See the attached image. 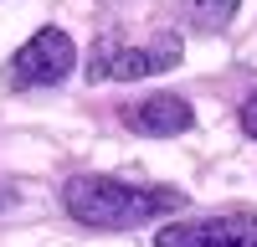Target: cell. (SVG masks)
I'll list each match as a JSON object with an SVG mask.
<instances>
[{
	"instance_id": "cell-2",
	"label": "cell",
	"mask_w": 257,
	"mask_h": 247,
	"mask_svg": "<svg viewBox=\"0 0 257 247\" xmlns=\"http://www.w3.org/2000/svg\"><path fill=\"white\" fill-rule=\"evenodd\" d=\"M72 62H77L72 36L62 26H41L26 47L6 62V88H57V82H67Z\"/></svg>"
},
{
	"instance_id": "cell-4",
	"label": "cell",
	"mask_w": 257,
	"mask_h": 247,
	"mask_svg": "<svg viewBox=\"0 0 257 247\" xmlns=\"http://www.w3.org/2000/svg\"><path fill=\"white\" fill-rule=\"evenodd\" d=\"M155 247H257V211H216L180 226H160Z\"/></svg>"
},
{
	"instance_id": "cell-6",
	"label": "cell",
	"mask_w": 257,
	"mask_h": 247,
	"mask_svg": "<svg viewBox=\"0 0 257 247\" xmlns=\"http://www.w3.org/2000/svg\"><path fill=\"white\" fill-rule=\"evenodd\" d=\"M237 11H242V0H185V16L196 31H221V26H231Z\"/></svg>"
},
{
	"instance_id": "cell-5",
	"label": "cell",
	"mask_w": 257,
	"mask_h": 247,
	"mask_svg": "<svg viewBox=\"0 0 257 247\" xmlns=\"http://www.w3.org/2000/svg\"><path fill=\"white\" fill-rule=\"evenodd\" d=\"M123 124L134 134H149V139H170V134H185L190 124H196V113H190V103L175 98V93H155L144 103H128L123 108Z\"/></svg>"
},
{
	"instance_id": "cell-3",
	"label": "cell",
	"mask_w": 257,
	"mask_h": 247,
	"mask_svg": "<svg viewBox=\"0 0 257 247\" xmlns=\"http://www.w3.org/2000/svg\"><path fill=\"white\" fill-rule=\"evenodd\" d=\"M180 62V36H160L149 47H123V41H98L93 47V77H113V82H134L149 72H170Z\"/></svg>"
},
{
	"instance_id": "cell-1",
	"label": "cell",
	"mask_w": 257,
	"mask_h": 247,
	"mask_svg": "<svg viewBox=\"0 0 257 247\" xmlns=\"http://www.w3.org/2000/svg\"><path fill=\"white\" fill-rule=\"evenodd\" d=\"M185 201L190 196H180L175 185H128L113 175H72L62 185L67 216L82 226H98V232H134L170 211H185Z\"/></svg>"
},
{
	"instance_id": "cell-8",
	"label": "cell",
	"mask_w": 257,
	"mask_h": 247,
	"mask_svg": "<svg viewBox=\"0 0 257 247\" xmlns=\"http://www.w3.org/2000/svg\"><path fill=\"white\" fill-rule=\"evenodd\" d=\"M16 206V196H11V185H0V211H11Z\"/></svg>"
},
{
	"instance_id": "cell-7",
	"label": "cell",
	"mask_w": 257,
	"mask_h": 247,
	"mask_svg": "<svg viewBox=\"0 0 257 247\" xmlns=\"http://www.w3.org/2000/svg\"><path fill=\"white\" fill-rule=\"evenodd\" d=\"M242 129H247V134L257 139V93H252V98L242 103Z\"/></svg>"
}]
</instances>
